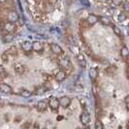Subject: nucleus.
Here are the masks:
<instances>
[{
  "instance_id": "f257e3e1",
  "label": "nucleus",
  "mask_w": 129,
  "mask_h": 129,
  "mask_svg": "<svg viewBox=\"0 0 129 129\" xmlns=\"http://www.w3.org/2000/svg\"><path fill=\"white\" fill-rule=\"evenodd\" d=\"M48 105L51 110L56 111V110L59 108V101H58L56 98H54V97H50V98H49V100H48Z\"/></svg>"
},
{
  "instance_id": "a211bd4d",
  "label": "nucleus",
  "mask_w": 129,
  "mask_h": 129,
  "mask_svg": "<svg viewBox=\"0 0 129 129\" xmlns=\"http://www.w3.org/2000/svg\"><path fill=\"white\" fill-rule=\"evenodd\" d=\"M86 20H87V22L89 24H94V23H96L97 21H98V17L96 16H94V15H89V16H87Z\"/></svg>"
},
{
  "instance_id": "c85d7f7f",
  "label": "nucleus",
  "mask_w": 129,
  "mask_h": 129,
  "mask_svg": "<svg viewBox=\"0 0 129 129\" xmlns=\"http://www.w3.org/2000/svg\"><path fill=\"white\" fill-rule=\"evenodd\" d=\"M1 57H2L3 61H8V55H7V53H3Z\"/></svg>"
},
{
  "instance_id": "f3484780",
  "label": "nucleus",
  "mask_w": 129,
  "mask_h": 129,
  "mask_svg": "<svg viewBox=\"0 0 129 129\" xmlns=\"http://www.w3.org/2000/svg\"><path fill=\"white\" fill-rule=\"evenodd\" d=\"M15 70H16V72L18 75H22V74H24V72H25V67H24L23 65L17 64L16 67H15Z\"/></svg>"
},
{
  "instance_id": "6ab92c4d",
  "label": "nucleus",
  "mask_w": 129,
  "mask_h": 129,
  "mask_svg": "<svg viewBox=\"0 0 129 129\" xmlns=\"http://www.w3.org/2000/svg\"><path fill=\"white\" fill-rule=\"evenodd\" d=\"M100 21L103 23V24H105V25H109V24H111V19L109 18V17H107V16H101L100 17Z\"/></svg>"
},
{
  "instance_id": "72a5a7b5",
  "label": "nucleus",
  "mask_w": 129,
  "mask_h": 129,
  "mask_svg": "<svg viewBox=\"0 0 129 129\" xmlns=\"http://www.w3.org/2000/svg\"><path fill=\"white\" fill-rule=\"evenodd\" d=\"M98 1H100V2H103V3H106V2H108L109 0H98Z\"/></svg>"
},
{
  "instance_id": "4be33fe9",
  "label": "nucleus",
  "mask_w": 129,
  "mask_h": 129,
  "mask_svg": "<svg viewBox=\"0 0 129 129\" xmlns=\"http://www.w3.org/2000/svg\"><path fill=\"white\" fill-rule=\"evenodd\" d=\"M113 30L116 36H121V30H120V28H119L118 26H115V25H114L113 27Z\"/></svg>"
},
{
  "instance_id": "7c9ffc66",
  "label": "nucleus",
  "mask_w": 129,
  "mask_h": 129,
  "mask_svg": "<svg viewBox=\"0 0 129 129\" xmlns=\"http://www.w3.org/2000/svg\"><path fill=\"white\" fill-rule=\"evenodd\" d=\"M101 61H102V63H103V64L109 65V62H108V60H104V59H102Z\"/></svg>"
},
{
  "instance_id": "0eeeda50",
  "label": "nucleus",
  "mask_w": 129,
  "mask_h": 129,
  "mask_svg": "<svg viewBox=\"0 0 129 129\" xmlns=\"http://www.w3.org/2000/svg\"><path fill=\"white\" fill-rule=\"evenodd\" d=\"M12 87L7 84V83H0V91L3 92V93H11L12 92Z\"/></svg>"
},
{
  "instance_id": "f8f14e48",
  "label": "nucleus",
  "mask_w": 129,
  "mask_h": 129,
  "mask_svg": "<svg viewBox=\"0 0 129 129\" xmlns=\"http://www.w3.org/2000/svg\"><path fill=\"white\" fill-rule=\"evenodd\" d=\"M43 48H44V47H43V45L40 42H34V43H32L33 50H35L37 52H41L43 50Z\"/></svg>"
},
{
  "instance_id": "5701e85b",
  "label": "nucleus",
  "mask_w": 129,
  "mask_h": 129,
  "mask_svg": "<svg viewBox=\"0 0 129 129\" xmlns=\"http://www.w3.org/2000/svg\"><path fill=\"white\" fill-rule=\"evenodd\" d=\"M103 127H104V126H103L102 122H101L100 120H96V122H95V128L96 129H102Z\"/></svg>"
},
{
  "instance_id": "f03ea898",
  "label": "nucleus",
  "mask_w": 129,
  "mask_h": 129,
  "mask_svg": "<svg viewBox=\"0 0 129 129\" xmlns=\"http://www.w3.org/2000/svg\"><path fill=\"white\" fill-rule=\"evenodd\" d=\"M80 120H81V122L83 125L87 126V125L90 123V116H89L88 113L83 112V113H81V116H80Z\"/></svg>"
},
{
  "instance_id": "393cba45",
  "label": "nucleus",
  "mask_w": 129,
  "mask_h": 129,
  "mask_svg": "<svg viewBox=\"0 0 129 129\" xmlns=\"http://www.w3.org/2000/svg\"><path fill=\"white\" fill-rule=\"evenodd\" d=\"M81 1V3L83 5V6H85V7H89L90 6V3L87 1V0H80Z\"/></svg>"
},
{
  "instance_id": "4468645a",
  "label": "nucleus",
  "mask_w": 129,
  "mask_h": 129,
  "mask_svg": "<svg viewBox=\"0 0 129 129\" xmlns=\"http://www.w3.org/2000/svg\"><path fill=\"white\" fill-rule=\"evenodd\" d=\"M59 63L60 65L63 67V68H66V67H68L69 65L71 64V62H70V60H69V58L67 57V56H64V57H62L61 59H60V61H59Z\"/></svg>"
},
{
  "instance_id": "cd10ccee",
  "label": "nucleus",
  "mask_w": 129,
  "mask_h": 129,
  "mask_svg": "<svg viewBox=\"0 0 129 129\" xmlns=\"http://www.w3.org/2000/svg\"><path fill=\"white\" fill-rule=\"evenodd\" d=\"M123 9L125 10V12H128L129 11V5L127 2H125V3L123 4Z\"/></svg>"
},
{
  "instance_id": "aec40b11",
  "label": "nucleus",
  "mask_w": 129,
  "mask_h": 129,
  "mask_svg": "<svg viewBox=\"0 0 129 129\" xmlns=\"http://www.w3.org/2000/svg\"><path fill=\"white\" fill-rule=\"evenodd\" d=\"M20 95L22 97H25V98H28L32 95V92L28 89H22V91L20 92Z\"/></svg>"
},
{
  "instance_id": "9d476101",
  "label": "nucleus",
  "mask_w": 129,
  "mask_h": 129,
  "mask_svg": "<svg viewBox=\"0 0 129 129\" xmlns=\"http://www.w3.org/2000/svg\"><path fill=\"white\" fill-rule=\"evenodd\" d=\"M48 91V88L45 85H41V86H37L35 88V94L37 95H43L44 93H46Z\"/></svg>"
},
{
  "instance_id": "bb28decb",
  "label": "nucleus",
  "mask_w": 129,
  "mask_h": 129,
  "mask_svg": "<svg viewBox=\"0 0 129 129\" xmlns=\"http://www.w3.org/2000/svg\"><path fill=\"white\" fill-rule=\"evenodd\" d=\"M0 77L1 78H7V72L6 71H0Z\"/></svg>"
},
{
  "instance_id": "6e6552de",
  "label": "nucleus",
  "mask_w": 129,
  "mask_h": 129,
  "mask_svg": "<svg viewBox=\"0 0 129 129\" xmlns=\"http://www.w3.org/2000/svg\"><path fill=\"white\" fill-rule=\"evenodd\" d=\"M14 29H15V23H14V22L8 21V22H6V23L4 24V30H5L6 32H8V33L13 32Z\"/></svg>"
},
{
  "instance_id": "412c9836",
  "label": "nucleus",
  "mask_w": 129,
  "mask_h": 129,
  "mask_svg": "<svg viewBox=\"0 0 129 129\" xmlns=\"http://www.w3.org/2000/svg\"><path fill=\"white\" fill-rule=\"evenodd\" d=\"M120 54H121V56H123L124 58H127V56H128V49L126 47H124V48H121V50H120Z\"/></svg>"
},
{
  "instance_id": "473e14b6",
  "label": "nucleus",
  "mask_w": 129,
  "mask_h": 129,
  "mask_svg": "<svg viewBox=\"0 0 129 129\" xmlns=\"http://www.w3.org/2000/svg\"><path fill=\"white\" fill-rule=\"evenodd\" d=\"M22 127H30V124L29 123H25V124L22 125Z\"/></svg>"
},
{
  "instance_id": "ddd939ff",
  "label": "nucleus",
  "mask_w": 129,
  "mask_h": 129,
  "mask_svg": "<svg viewBox=\"0 0 129 129\" xmlns=\"http://www.w3.org/2000/svg\"><path fill=\"white\" fill-rule=\"evenodd\" d=\"M14 38H15L14 34L9 32L8 34L4 35V37H3V42H4V43H11V42L14 40Z\"/></svg>"
},
{
  "instance_id": "39448f33",
  "label": "nucleus",
  "mask_w": 129,
  "mask_h": 129,
  "mask_svg": "<svg viewBox=\"0 0 129 129\" xmlns=\"http://www.w3.org/2000/svg\"><path fill=\"white\" fill-rule=\"evenodd\" d=\"M71 104V98L67 96H63L61 97V99L59 100V105L62 107V108H67L69 107Z\"/></svg>"
},
{
  "instance_id": "2eb2a0df",
  "label": "nucleus",
  "mask_w": 129,
  "mask_h": 129,
  "mask_svg": "<svg viewBox=\"0 0 129 129\" xmlns=\"http://www.w3.org/2000/svg\"><path fill=\"white\" fill-rule=\"evenodd\" d=\"M88 75H89V78L91 80H95L97 78V75H98V72L95 68H90L89 71H88Z\"/></svg>"
},
{
  "instance_id": "1a4fd4ad",
  "label": "nucleus",
  "mask_w": 129,
  "mask_h": 129,
  "mask_svg": "<svg viewBox=\"0 0 129 129\" xmlns=\"http://www.w3.org/2000/svg\"><path fill=\"white\" fill-rule=\"evenodd\" d=\"M21 48L25 52H29V51L32 50V43H30L29 41H25V42L22 43Z\"/></svg>"
},
{
  "instance_id": "c756f323",
  "label": "nucleus",
  "mask_w": 129,
  "mask_h": 129,
  "mask_svg": "<svg viewBox=\"0 0 129 129\" xmlns=\"http://www.w3.org/2000/svg\"><path fill=\"white\" fill-rule=\"evenodd\" d=\"M92 90H93V93H94V95H95V96H96V95H97L96 86H93V87H92Z\"/></svg>"
},
{
  "instance_id": "2f4dec72",
  "label": "nucleus",
  "mask_w": 129,
  "mask_h": 129,
  "mask_svg": "<svg viewBox=\"0 0 129 129\" xmlns=\"http://www.w3.org/2000/svg\"><path fill=\"white\" fill-rule=\"evenodd\" d=\"M125 105H126V107L128 106V96L125 97Z\"/></svg>"
},
{
  "instance_id": "20e7f679",
  "label": "nucleus",
  "mask_w": 129,
  "mask_h": 129,
  "mask_svg": "<svg viewBox=\"0 0 129 129\" xmlns=\"http://www.w3.org/2000/svg\"><path fill=\"white\" fill-rule=\"evenodd\" d=\"M48 105L46 101H40V102H38L37 105H36V108H37V110H38L39 112H46L47 109H48Z\"/></svg>"
},
{
  "instance_id": "dca6fc26",
  "label": "nucleus",
  "mask_w": 129,
  "mask_h": 129,
  "mask_svg": "<svg viewBox=\"0 0 129 129\" xmlns=\"http://www.w3.org/2000/svg\"><path fill=\"white\" fill-rule=\"evenodd\" d=\"M77 61H78V63L79 65L82 67V68H84L85 66H86V61H85V59H84V57L80 54V55H78V57H77Z\"/></svg>"
},
{
  "instance_id": "b1692460",
  "label": "nucleus",
  "mask_w": 129,
  "mask_h": 129,
  "mask_svg": "<svg viewBox=\"0 0 129 129\" xmlns=\"http://www.w3.org/2000/svg\"><path fill=\"white\" fill-rule=\"evenodd\" d=\"M126 19V16L124 15V14H120L119 16H118V20L121 22V21H124Z\"/></svg>"
},
{
  "instance_id": "a878e982",
  "label": "nucleus",
  "mask_w": 129,
  "mask_h": 129,
  "mask_svg": "<svg viewBox=\"0 0 129 129\" xmlns=\"http://www.w3.org/2000/svg\"><path fill=\"white\" fill-rule=\"evenodd\" d=\"M122 1H123V0H112V2H113V5H116V6L120 5V4L122 3Z\"/></svg>"
},
{
  "instance_id": "9b49d317",
  "label": "nucleus",
  "mask_w": 129,
  "mask_h": 129,
  "mask_svg": "<svg viewBox=\"0 0 129 129\" xmlns=\"http://www.w3.org/2000/svg\"><path fill=\"white\" fill-rule=\"evenodd\" d=\"M50 49L51 51H53L55 54H61L62 53V48L60 46L56 45V44H51L50 45Z\"/></svg>"
},
{
  "instance_id": "f704fd0d",
  "label": "nucleus",
  "mask_w": 129,
  "mask_h": 129,
  "mask_svg": "<svg viewBox=\"0 0 129 129\" xmlns=\"http://www.w3.org/2000/svg\"><path fill=\"white\" fill-rule=\"evenodd\" d=\"M6 0H0V3H4Z\"/></svg>"
},
{
  "instance_id": "7ed1b4c3",
  "label": "nucleus",
  "mask_w": 129,
  "mask_h": 129,
  "mask_svg": "<svg viewBox=\"0 0 129 129\" xmlns=\"http://www.w3.org/2000/svg\"><path fill=\"white\" fill-rule=\"evenodd\" d=\"M65 78H66V73L62 70H59V71L55 72V74H54V79L56 81L60 82V81H64Z\"/></svg>"
},
{
  "instance_id": "423d86ee",
  "label": "nucleus",
  "mask_w": 129,
  "mask_h": 129,
  "mask_svg": "<svg viewBox=\"0 0 129 129\" xmlns=\"http://www.w3.org/2000/svg\"><path fill=\"white\" fill-rule=\"evenodd\" d=\"M7 19L9 21H12V22H15L18 20V15L16 11H11L10 13H8V16H7Z\"/></svg>"
}]
</instances>
